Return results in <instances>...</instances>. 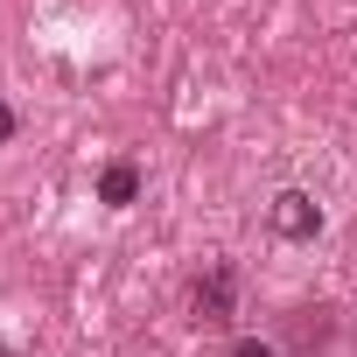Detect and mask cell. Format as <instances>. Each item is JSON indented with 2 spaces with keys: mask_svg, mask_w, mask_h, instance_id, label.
Returning <instances> with one entry per match:
<instances>
[{
  "mask_svg": "<svg viewBox=\"0 0 357 357\" xmlns=\"http://www.w3.org/2000/svg\"><path fill=\"white\" fill-rule=\"evenodd\" d=\"M231 357H280L273 336H231Z\"/></svg>",
  "mask_w": 357,
  "mask_h": 357,
  "instance_id": "cell-4",
  "label": "cell"
},
{
  "mask_svg": "<svg viewBox=\"0 0 357 357\" xmlns=\"http://www.w3.org/2000/svg\"><path fill=\"white\" fill-rule=\"evenodd\" d=\"M0 357H8V336H0Z\"/></svg>",
  "mask_w": 357,
  "mask_h": 357,
  "instance_id": "cell-6",
  "label": "cell"
},
{
  "mask_svg": "<svg viewBox=\"0 0 357 357\" xmlns=\"http://www.w3.org/2000/svg\"><path fill=\"white\" fill-rule=\"evenodd\" d=\"M273 231H280V238H315V231H322V204H315L308 190H280V197H273Z\"/></svg>",
  "mask_w": 357,
  "mask_h": 357,
  "instance_id": "cell-2",
  "label": "cell"
},
{
  "mask_svg": "<svg viewBox=\"0 0 357 357\" xmlns=\"http://www.w3.org/2000/svg\"><path fill=\"white\" fill-rule=\"evenodd\" d=\"M190 322L197 329H231L238 322V266L231 259H211L190 287Z\"/></svg>",
  "mask_w": 357,
  "mask_h": 357,
  "instance_id": "cell-1",
  "label": "cell"
},
{
  "mask_svg": "<svg viewBox=\"0 0 357 357\" xmlns=\"http://www.w3.org/2000/svg\"><path fill=\"white\" fill-rule=\"evenodd\" d=\"M133 197H140V168H133V161H112V168L98 175V204H112V211H126Z\"/></svg>",
  "mask_w": 357,
  "mask_h": 357,
  "instance_id": "cell-3",
  "label": "cell"
},
{
  "mask_svg": "<svg viewBox=\"0 0 357 357\" xmlns=\"http://www.w3.org/2000/svg\"><path fill=\"white\" fill-rule=\"evenodd\" d=\"M15 133H22V119H15V105H8V98H0V140H15Z\"/></svg>",
  "mask_w": 357,
  "mask_h": 357,
  "instance_id": "cell-5",
  "label": "cell"
}]
</instances>
